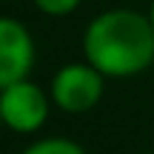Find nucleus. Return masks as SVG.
<instances>
[{"mask_svg": "<svg viewBox=\"0 0 154 154\" xmlns=\"http://www.w3.org/2000/svg\"><path fill=\"white\" fill-rule=\"evenodd\" d=\"M146 14H149V20H151V26H154V0H151V6H149V11H146Z\"/></svg>", "mask_w": 154, "mask_h": 154, "instance_id": "0eeeda50", "label": "nucleus"}, {"mask_svg": "<svg viewBox=\"0 0 154 154\" xmlns=\"http://www.w3.org/2000/svg\"><path fill=\"white\" fill-rule=\"evenodd\" d=\"M34 40L17 17H0V88L29 80L34 69Z\"/></svg>", "mask_w": 154, "mask_h": 154, "instance_id": "20e7f679", "label": "nucleus"}, {"mask_svg": "<svg viewBox=\"0 0 154 154\" xmlns=\"http://www.w3.org/2000/svg\"><path fill=\"white\" fill-rule=\"evenodd\" d=\"M106 77L91 66V63H66L51 77V103L66 114H86L103 100Z\"/></svg>", "mask_w": 154, "mask_h": 154, "instance_id": "f03ea898", "label": "nucleus"}, {"mask_svg": "<svg viewBox=\"0 0 154 154\" xmlns=\"http://www.w3.org/2000/svg\"><path fill=\"white\" fill-rule=\"evenodd\" d=\"M20 154H88V151L69 137H43L29 143Z\"/></svg>", "mask_w": 154, "mask_h": 154, "instance_id": "39448f33", "label": "nucleus"}, {"mask_svg": "<svg viewBox=\"0 0 154 154\" xmlns=\"http://www.w3.org/2000/svg\"><path fill=\"white\" fill-rule=\"evenodd\" d=\"M51 94H46L37 83L20 80L0 88V117L6 128L14 134H34L46 126L51 111Z\"/></svg>", "mask_w": 154, "mask_h": 154, "instance_id": "7ed1b4c3", "label": "nucleus"}, {"mask_svg": "<svg viewBox=\"0 0 154 154\" xmlns=\"http://www.w3.org/2000/svg\"><path fill=\"white\" fill-rule=\"evenodd\" d=\"M34 9L43 11V14L49 17H66L72 14V11H77V6L83 3V0H32Z\"/></svg>", "mask_w": 154, "mask_h": 154, "instance_id": "423d86ee", "label": "nucleus"}, {"mask_svg": "<svg viewBox=\"0 0 154 154\" xmlns=\"http://www.w3.org/2000/svg\"><path fill=\"white\" fill-rule=\"evenodd\" d=\"M83 60L106 80H128L154 63V26L134 9H106L83 32Z\"/></svg>", "mask_w": 154, "mask_h": 154, "instance_id": "f257e3e1", "label": "nucleus"}, {"mask_svg": "<svg viewBox=\"0 0 154 154\" xmlns=\"http://www.w3.org/2000/svg\"><path fill=\"white\" fill-rule=\"evenodd\" d=\"M146 154H154V151H146Z\"/></svg>", "mask_w": 154, "mask_h": 154, "instance_id": "6e6552de", "label": "nucleus"}]
</instances>
